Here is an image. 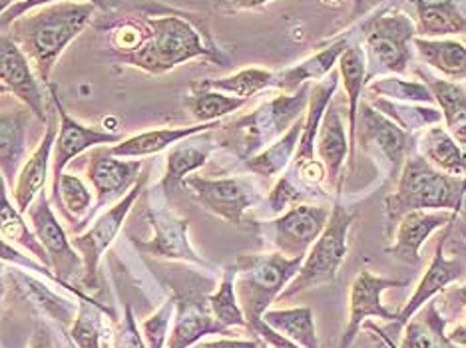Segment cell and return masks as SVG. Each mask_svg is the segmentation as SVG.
I'll return each instance as SVG.
<instances>
[{"label": "cell", "instance_id": "obj_60", "mask_svg": "<svg viewBox=\"0 0 466 348\" xmlns=\"http://www.w3.org/2000/svg\"><path fill=\"white\" fill-rule=\"evenodd\" d=\"M258 348H271V346H269V344H268V343H263V341H261V344H259V346H258Z\"/></svg>", "mask_w": 466, "mask_h": 348}, {"label": "cell", "instance_id": "obj_58", "mask_svg": "<svg viewBox=\"0 0 466 348\" xmlns=\"http://www.w3.org/2000/svg\"><path fill=\"white\" fill-rule=\"evenodd\" d=\"M6 94H13V92H10L3 82H0V96H6Z\"/></svg>", "mask_w": 466, "mask_h": 348}, {"label": "cell", "instance_id": "obj_55", "mask_svg": "<svg viewBox=\"0 0 466 348\" xmlns=\"http://www.w3.org/2000/svg\"><path fill=\"white\" fill-rule=\"evenodd\" d=\"M451 249H452L454 255H461L466 261V244H452V241H451Z\"/></svg>", "mask_w": 466, "mask_h": 348}, {"label": "cell", "instance_id": "obj_39", "mask_svg": "<svg viewBox=\"0 0 466 348\" xmlns=\"http://www.w3.org/2000/svg\"><path fill=\"white\" fill-rule=\"evenodd\" d=\"M189 96H186L184 104L194 115L198 124H211L219 122L226 115L241 110L248 100L229 96V94L218 92V90H206V88H192L189 86Z\"/></svg>", "mask_w": 466, "mask_h": 348}, {"label": "cell", "instance_id": "obj_61", "mask_svg": "<svg viewBox=\"0 0 466 348\" xmlns=\"http://www.w3.org/2000/svg\"><path fill=\"white\" fill-rule=\"evenodd\" d=\"M102 348H110V343H104V344H102Z\"/></svg>", "mask_w": 466, "mask_h": 348}, {"label": "cell", "instance_id": "obj_20", "mask_svg": "<svg viewBox=\"0 0 466 348\" xmlns=\"http://www.w3.org/2000/svg\"><path fill=\"white\" fill-rule=\"evenodd\" d=\"M454 219L452 211H409L397 224L395 244L387 247V255H393L405 265L415 267L422 261L420 249L427 239Z\"/></svg>", "mask_w": 466, "mask_h": 348}, {"label": "cell", "instance_id": "obj_21", "mask_svg": "<svg viewBox=\"0 0 466 348\" xmlns=\"http://www.w3.org/2000/svg\"><path fill=\"white\" fill-rule=\"evenodd\" d=\"M211 132L216 130L192 135V138L182 140L169 147L166 160V174L162 177L160 187H156L167 202L176 192L184 189V179L189 174L198 172L199 167H204L208 164L209 155L216 147V142L211 140Z\"/></svg>", "mask_w": 466, "mask_h": 348}, {"label": "cell", "instance_id": "obj_12", "mask_svg": "<svg viewBox=\"0 0 466 348\" xmlns=\"http://www.w3.org/2000/svg\"><path fill=\"white\" fill-rule=\"evenodd\" d=\"M147 179H150V174L144 172L140 179H137V184L120 199L118 204H114L112 207L106 209L104 214L94 221L86 231H84V234L72 237V247L78 251V255L82 257V263H84V275H82L84 289L92 291L98 287L100 259L106 255V251L110 249L116 237H118L126 217L130 215L136 202L144 194Z\"/></svg>", "mask_w": 466, "mask_h": 348}, {"label": "cell", "instance_id": "obj_46", "mask_svg": "<svg viewBox=\"0 0 466 348\" xmlns=\"http://www.w3.org/2000/svg\"><path fill=\"white\" fill-rule=\"evenodd\" d=\"M108 343H110V348H147L130 304L126 307L122 319L114 324L112 339Z\"/></svg>", "mask_w": 466, "mask_h": 348}, {"label": "cell", "instance_id": "obj_49", "mask_svg": "<svg viewBox=\"0 0 466 348\" xmlns=\"http://www.w3.org/2000/svg\"><path fill=\"white\" fill-rule=\"evenodd\" d=\"M363 336H357L351 348H393V341L387 339V334L373 323H363Z\"/></svg>", "mask_w": 466, "mask_h": 348}, {"label": "cell", "instance_id": "obj_22", "mask_svg": "<svg viewBox=\"0 0 466 348\" xmlns=\"http://www.w3.org/2000/svg\"><path fill=\"white\" fill-rule=\"evenodd\" d=\"M349 128H345L343 112H339L335 98L329 102L321 120L319 135H317L315 154L319 155L327 172V189H339V174L345 160L351 155V142H349Z\"/></svg>", "mask_w": 466, "mask_h": 348}, {"label": "cell", "instance_id": "obj_10", "mask_svg": "<svg viewBox=\"0 0 466 348\" xmlns=\"http://www.w3.org/2000/svg\"><path fill=\"white\" fill-rule=\"evenodd\" d=\"M144 204L142 211L147 221V225L152 227V237L150 239H137L130 237L134 247L144 253V255H150L156 259H166V261H176V263H192L206 271L214 273L216 267L211 265L209 261L198 255V251L189 244L187 237V227L189 221L176 215L167 205V199L164 204H154L152 194L144 189Z\"/></svg>", "mask_w": 466, "mask_h": 348}, {"label": "cell", "instance_id": "obj_41", "mask_svg": "<svg viewBox=\"0 0 466 348\" xmlns=\"http://www.w3.org/2000/svg\"><path fill=\"white\" fill-rule=\"evenodd\" d=\"M369 96L379 98H387V100H395V102H407V104H427L434 105V96L429 90L425 82L419 80H409V78H400L397 74H389V76H379L373 82L365 84Z\"/></svg>", "mask_w": 466, "mask_h": 348}, {"label": "cell", "instance_id": "obj_24", "mask_svg": "<svg viewBox=\"0 0 466 348\" xmlns=\"http://www.w3.org/2000/svg\"><path fill=\"white\" fill-rule=\"evenodd\" d=\"M46 124L48 128L45 135H42L36 150L26 157L23 167H20L15 187H13L15 205L20 209V214H26L28 207L35 204V199L45 192V185L48 179V167L52 164V147H55V140L58 134V128L52 124L50 115Z\"/></svg>", "mask_w": 466, "mask_h": 348}, {"label": "cell", "instance_id": "obj_14", "mask_svg": "<svg viewBox=\"0 0 466 348\" xmlns=\"http://www.w3.org/2000/svg\"><path fill=\"white\" fill-rule=\"evenodd\" d=\"M329 215V205L299 204L283 211L273 221L263 224L261 231L273 245V249L281 253V255L289 259L305 257L307 251L311 249V245L323 234Z\"/></svg>", "mask_w": 466, "mask_h": 348}, {"label": "cell", "instance_id": "obj_54", "mask_svg": "<svg viewBox=\"0 0 466 348\" xmlns=\"http://www.w3.org/2000/svg\"><path fill=\"white\" fill-rule=\"evenodd\" d=\"M28 348H55L50 329L42 321H36L35 331H33V339H30Z\"/></svg>", "mask_w": 466, "mask_h": 348}, {"label": "cell", "instance_id": "obj_47", "mask_svg": "<svg viewBox=\"0 0 466 348\" xmlns=\"http://www.w3.org/2000/svg\"><path fill=\"white\" fill-rule=\"evenodd\" d=\"M0 261L13 263V265L28 269V271H36V273H40V275H46L50 281H55L56 284H60L58 277L46 265H42V263L36 261L35 257L25 255L23 251H18L16 245L10 244V241H6L3 235H0ZM60 287H62V284H60Z\"/></svg>", "mask_w": 466, "mask_h": 348}, {"label": "cell", "instance_id": "obj_11", "mask_svg": "<svg viewBox=\"0 0 466 348\" xmlns=\"http://www.w3.org/2000/svg\"><path fill=\"white\" fill-rule=\"evenodd\" d=\"M25 215H28V221L33 224V231L36 239L40 241L42 249L46 251L48 265L52 273L58 277L60 284L70 293L78 297V301H92V297L84 294L82 289L74 287V279H80L84 275V263L78 255V251L72 247V239H68L65 227H62L60 221L56 219L55 211L50 207V197L42 192L35 204L28 207Z\"/></svg>", "mask_w": 466, "mask_h": 348}, {"label": "cell", "instance_id": "obj_37", "mask_svg": "<svg viewBox=\"0 0 466 348\" xmlns=\"http://www.w3.org/2000/svg\"><path fill=\"white\" fill-rule=\"evenodd\" d=\"M369 104L383 115H387L389 120H393L399 128L415 135L425 132L427 128H431V125H437L442 122V112L439 108H434V105L395 102V100H387L379 96L370 98Z\"/></svg>", "mask_w": 466, "mask_h": 348}, {"label": "cell", "instance_id": "obj_3", "mask_svg": "<svg viewBox=\"0 0 466 348\" xmlns=\"http://www.w3.org/2000/svg\"><path fill=\"white\" fill-rule=\"evenodd\" d=\"M466 195V177L444 174L431 165L419 152H412L400 175L393 195L385 199L387 234L409 211H452L457 214Z\"/></svg>", "mask_w": 466, "mask_h": 348}, {"label": "cell", "instance_id": "obj_56", "mask_svg": "<svg viewBox=\"0 0 466 348\" xmlns=\"http://www.w3.org/2000/svg\"><path fill=\"white\" fill-rule=\"evenodd\" d=\"M5 275H6V269L3 265V261H0V303H3V297H5Z\"/></svg>", "mask_w": 466, "mask_h": 348}, {"label": "cell", "instance_id": "obj_45", "mask_svg": "<svg viewBox=\"0 0 466 348\" xmlns=\"http://www.w3.org/2000/svg\"><path fill=\"white\" fill-rule=\"evenodd\" d=\"M174 313H176V303L172 297H167L162 307L142 323L140 331L147 348H166L167 336H169V324H172Z\"/></svg>", "mask_w": 466, "mask_h": 348}, {"label": "cell", "instance_id": "obj_16", "mask_svg": "<svg viewBox=\"0 0 466 348\" xmlns=\"http://www.w3.org/2000/svg\"><path fill=\"white\" fill-rule=\"evenodd\" d=\"M144 170L142 160H124L110 154V147L98 145L92 150L86 164V177L96 194L94 199V214H98L102 207L118 204L120 199L130 192L137 184Z\"/></svg>", "mask_w": 466, "mask_h": 348}, {"label": "cell", "instance_id": "obj_17", "mask_svg": "<svg viewBox=\"0 0 466 348\" xmlns=\"http://www.w3.org/2000/svg\"><path fill=\"white\" fill-rule=\"evenodd\" d=\"M409 281H397V279H387L379 277L375 273L363 269L355 277L351 284V297H349V319L341 339V346L339 348H351L355 339L361 333L363 323L369 316H379L387 323L397 321V313L389 311L383 303H380V294L387 289H397V287H407Z\"/></svg>", "mask_w": 466, "mask_h": 348}, {"label": "cell", "instance_id": "obj_52", "mask_svg": "<svg viewBox=\"0 0 466 348\" xmlns=\"http://www.w3.org/2000/svg\"><path fill=\"white\" fill-rule=\"evenodd\" d=\"M449 241H452V244H466V195L462 199L461 209L454 214Z\"/></svg>", "mask_w": 466, "mask_h": 348}, {"label": "cell", "instance_id": "obj_38", "mask_svg": "<svg viewBox=\"0 0 466 348\" xmlns=\"http://www.w3.org/2000/svg\"><path fill=\"white\" fill-rule=\"evenodd\" d=\"M275 72L266 68H246L239 70L231 76L219 78V80H199L194 82L192 88H206V90H218L229 94V96H238L243 100H249L256 94L273 88Z\"/></svg>", "mask_w": 466, "mask_h": 348}, {"label": "cell", "instance_id": "obj_23", "mask_svg": "<svg viewBox=\"0 0 466 348\" xmlns=\"http://www.w3.org/2000/svg\"><path fill=\"white\" fill-rule=\"evenodd\" d=\"M33 115L25 104L0 112V174L10 189L15 187L16 175L26 160L28 125Z\"/></svg>", "mask_w": 466, "mask_h": 348}, {"label": "cell", "instance_id": "obj_7", "mask_svg": "<svg viewBox=\"0 0 466 348\" xmlns=\"http://www.w3.org/2000/svg\"><path fill=\"white\" fill-rule=\"evenodd\" d=\"M415 36V20L397 8H387L370 16L363 28L367 84L389 74H405L412 60Z\"/></svg>", "mask_w": 466, "mask_h": 348}, {"label": "cell", "instance_id": "obj_53", "mask_svg": "<svg viewBox=\"0 0 466 348\" xmlns=\"http://www.w3.org/2000/svg\"><path fill=\"white\" fill-rule=\"evenodd\" d=\"M261 344V339H251V341H243V339H221V341H209V343H198L189 348H258Z\"/></svg>", "mask_w": 466, "mask_h": 348}, {"label": "cell", "instance_id": "obj_50", "mask_svg": "<svg viewBox=\"0 0 466 348\" xmlns=\"http://www.w3.org/2000/svg\"><path fill=\"white\" fill-rule=\"evenodd\" d=\"M249 331L258 336V339H261L263 343H268L271 348H301L299 344H295L293 341L285 339L283 334L275 333L273 329H269V326L261 321L249 324Z\"/></svg>", "mask_w": 466, "mask_h": 348}, {"label": "cell", "instance_id": "obj_59", "mask_svg": "<svg viewBox=\"0 0 466 348\" xmlns=\"http://www.w3.org/2000/svg\"><path fill=\"white\" fill-rule=\"evenodd\" d=\"M327 5H337V3H341V0H325Z\"/></svg>", "mask_w": 466, "mask_h": 348}, {"label": "cell", "instance_id": "obj_5", "mask_svg": "<svg viewBox=\"0 0 466 348\" xmlns=\"http://www.w3.org/2000/svg\"><path fill=\"white\" fill-rule=\"evenodd\" d=\"M303 259H289L278 251L238 257L236 294L248 326L263 319L281 291L298 275Z\"/></svg>", "mask_w": 466, "mask_h": 348}, {"label": "cell", "instance_id": "obj_27", "mask_svg": "<svg viewBox=\"0 0 466 348\" xmlns=\"http://www.w3.org/2000/svg\"><path fill=\"white\" fill-rule=\"evenodd\" d=\"M417 76L422 78L432 92L434 102L442 112V122L447 124L449 134L461 145L466 157V88L461 82L434 78L420 68L417 70Z\"/></svg>", "mask_w": 466, "mask_h": 348}, {"label": "cell", "instance_id": "obj_32", "mask_svg": "<svg viewBox=\"0 0 466 348\" xmlns=\"http://www.w3.org/2000/svg\"><path fill=\"white\" fill-rule=\"evenodd\" d=\"M0 235H3L6 241H10L13 245L23 247L36 261H40L42 265H46L50 269L46 251L42 249L35 231L26 224L25 214H20V209L10 202L8 185L5 182L3 174H0Z\"/></svg>", "mask_w": 466, "mask_h": 348}, {"label": "cell", "instance_id": "obj_25", "mask_svg": "<svg viewBox=\"0 0 466 348\" xmlns=\"http://www.w3.org/2000/svg\"><path fill=\"white\" fill-rule=\"evenodd\" d=\"M219 125L221 122H211V124L186 125V128L147 130L110 145V154L116 157H124V160H140V157H150V155L160 154L177 142L192 138V135L204 134L209 130H218Z\"/></svg>", "mask_w": 466, "mask_h": 348}, {"label": "cell", "instance_id": "obj_9", "mask_svg": "<svg viewBox=\"0 0 466 348\" xmlns=\"http://www.w3.org/2000/svg\"><path fill=\"white\" fill-rule=\"evenodd\" d=\"M209 284H214V279L201 277L198 273H182L174 281L169 297L176 303V313L166 348H189L208 334H231L209 309Z\"/></svg>", "mask_w": 466, "mask_h": 348}, {"label": "cell", "instance_id": "obj_30", "mask_svg": "<svg viewBox=\"0 0 466 348\" xmlns=\"http://www.w3.org/2000/svg\"><path fill=\"white\" fill-rule=\"evenodd\" d=\"M393 348H459L447 336V319L441 314L437 301H429L405 324V336L400 346Z\"/></svg>", "mask_w": 466, "mask_h": 348}, {"label": "cell", "instance_id": "obj_13", "mask_svg": "<svg viewBox=\"0 0 466 348\" xmlns=\"http://www.w3.org/2000/svg\"><path fill=\"white\" fill-rule=\"evenodd\" d=\"M184 189L192 192L196 202L209 214L241 225L246 211L261 204V187L253 177H199L187 175Z\"/></svg>", "mask_w": 466, "mask_h": 348}, {"label": "cell", "instance_id": "obj_34", "mask_svg": "<svg viewBox=\"0 0 466 348\" xmlns=\"http://www.w3.org/2000/svg\"><path fill=\"white\" fill-rule=\"evenodd\" d=\"M50 202L58 205V209L72 224V231L76 235L92 221L94 195L78 175L62 174L56 192L50 195Z\"/></svg>", "mask_w": 466, "mask_h": 348}, {"label": "cell", "instance_id": "obj_1", "mask_svg": "<svg viewBox=\"0 0 466 348\" xmlns=\"http://www.w3.org/2000/svg\"><path fill=\"white\" fill-rule=\"evenodd\" d=\"M140 26L142 38L132 52L120 58L122 65L154 74V76H162L196 58H206L214 65L226 66L228 58L211 40L206 26L198 23V16L174 13L144 16L140 18Z\"/></svg>", "mask_w": 466, "mask_h": 348}, {"label": "cell", "instance_id": "obj_26", "mask_svg": "<svg viewBox=\"0 0 466 348\" xmlns=\"http://www.w3.org/2000/svg\"><path fill=\"white\" fill-rule=\"evenodd\" d=\"M417 8V36L444 38L466 35V0H409Z\"/></svg>", "mask_w": 466, "mask_h": 348}, {"label": "cell", "instance_id": "obj_8", "mask_svg": "<svg viewBox=\"0 0 466 348\" xmlns=\"http://www.w3.org/2000/svg\"><path fill=\"white\" fill-rule=\"evenodd\" d=\"M417 138L419 135L399 128L393 120H389L369 102H359L355 128L349 138L351 142L349 167L351 170L355 167V150H359L383 164L389 179H399L407 157L417 152Z\"/></svg>", "mask_w": 466, "mask_h": 348}, {"label": "cell", "instance_id": "obj_19", "mask_svg": "<svg viewBox=\"0 0 466 348\" xmlns=\"http://www.w3.org/2000/svg\"><path fill=\"white\" fill-rule=\"evenodd\" d=\"M451 224L447 227H442V234H441L439 244H437V251H434V257L431 261L429 269L425 271V275L420 277L417 289H415V293H412L409 303L397 314V321L393 323L395 331H400L402 326L409 323L410 316L415 314L419 309L425 307L429 301L437 297L441 291L451 287V284L461 281L466 275V261L461 255L452 257V259L444 257V247H447L449 237H451Z\"/></svg>", "mask_w": 466, "mask_h": 348}, {"label": "cell", "instance_id": "obj_36", "mask_svg": "<svg viewBox=\"0 0 466 348\" xmlns=\"http://www.w3.org/2000/svg\"><path fill=\"white\" fill-rule=\"evenodd\" d=\"M339 76L347 92V124H349V138H351L355 120H357V110L359 102H361L365 84H367V58L365 50L355 45L343 52L341 58H339Z\"/></svg>", "mask_w": 466, "mask_h": 348}, {"label": "cell", "instance_id": "obj_51", "mask_svg": "<svg viewBox=\"0 0 466 348\" xmlns=\"http://www.w3.org/2000/svg\"><path fill=\"white\" fill-rule=\"evenodd\" d=\"M271 0H214V6L221 13H239V10H256L269 5Z\"/></svg>", "mask_w": 466, "mask_h": 348}, {"label": "cell", "instance_id": "obj_28", "mask_svg": "<svg viewBox=\"0 0 466 348\" xmlns=\"http://www.w3.org/2000/svg\"><path fill=\"white\" fill-rule=\"evenodd\" d=\"M347 48H349V38H339L331 46H327L317 52V55L299 62L298 66L275 74L273 88H278L285 94H293L298 92L303 84L325 80L335 70V65Z\"/></svg>", "mask_w": 466, "mask_h": 348}, {"label": "cell", "instance_id": "obj_6", "mask_svg": "<svg viewBox=\"0 0 466 348\" xmlns=\"http://www.w3.org/2000/svg\"><path fill=\"white\" fill-rule=\"evenodd\" d=\"M359 211L349 209L343 204L335 202L331 207V215L323 234L315 241L311 249L301 263V269L295 279L285 287L278 301H289L298 297L299 293L309 291L321 284H331L337 279V273L341 269L343 261L349 253L347 237L349 229L355 224Z\"/></svg>", "mask_w": 466, "mask_h": 348}, {"label": "cell", "instance_id": "obj_29", "mask_svg": "<svg viewBox=\"0 0 466 348\" xmlns=\"http://www.w3.org/2000/svg\"><path fill=\"white\" fill-rule=\"evenodd\" d=\"M417 152L425 160L437 167V170L466 177V157L461 150V145L454 142L452 135L444 125L437 124L431 125L425 132L419 134L417 138Z\"/></svg>", "mask_w": 466, "mask_h": 348}, {"label": "cell", "instance_id": "obj_4", "mask_svg": "<svg viewBox=\"0 0 466 348\" xmlns=\"http://www.w3.org/2000/svg\"><path fill=\"white\" fill-rule=\"evenodd\" d=\"M313 84L293 94H278L243 118L219 125V145L246 164L249 157L266 150L288 134L291 125L305 115Z\"/></svg>", "mask_w": 466, "mask_h": 348}, {"label": "cell", "instance_id": "obj_18", "mask_svg": "<svg viewBox=\"0 0 466 348\" xmlns=\"http://www.w3.org/2000/svg\"><path fill=\"white\" fill-rule=\"evenodd\" d=\"M0 82L35 114L42 124L48 122L46 94L40 86L35 68L16 42L8 35H0Z\"/></svg>", "mask_w": 466, "mask_h": 348}, {"label": "cell", "instance_id": "obj_31", "mask_svg": "<svg viewBox=\"0 0 466 348\" xmlns=\"http://www.w3.org/2000/svg\"><path fill=\"white\" fill-rule=\"evenodd\" d=\"M412 46L422 62L441 72L451 82L466 80V46L451 38H420L415 36Z\"/></svg>", "mask_w": 466, "mask_h": 348}, {"label": "cell", "instance_id": "obj_44", "mask_svg": "<svg viewBox=\"0 0 466 348\" xmlns=\"http://www.w3.org/2000/svg\"><path fill=\"white\" fill-rule=\"evenodd\" d=\"M10 275L23 283V289L28 293V297L33 299V303L38 304V307L48 316H52V319H56L62 324H68L74 321L76 313H74V307L68 301L56 297L55 293H52L48 287H45L42 283H38L35 277L23 275V273H18V271L10 273Z\"/></svg>", "mask_w": 466, "mask_h": 348}, {"label": "cell", "instance_id": "obj_57", "mask_svg": "<svg viewBox=\"0 0 466 348\" xmlns=\"http://www.w3.org/2000/svg\"><path fill=\"white\" fill-rule=\"evenodd\" d=\"M16 3H20V0H0V15H5L6 10L13 6V5H16Z\"/></svg>", "mask_w": 466, "mask_h": 348}, {"label": "cell", "instance_id": "obj_42", "mask_svg": "<svg viewBox=\"0 0 466 348\" xmlns=\"http://www.w3.org/2000/svg\"><path fill=\"white\" fill-rule=\"evenodd\" d=\"M102 313L110 314L116 321L114 311L104 307L98 301H80V307L76 316L70 324V339L76 344V348H102V336H104V324H102Z\"/></svg>", "mask_w": 466, "mask_h": 348}, {"label": "cell", "instance_id": "obj_40", "mask_svg": "<svg viewBox=\"0 0 466 348\" xmlns=\"http://www.w3.org/2000/svg\"><path fill=\"white\" fill-rule=\"evenodd\" d=\"M209 309L214 313L216 319L226 326V329H248V321L243 316V311L238 303L236 294V265L226 267L221 271V279L218 283L216 291L208 294Z\"/></svg>", "mask_w": 466, "mask_h": 348}, {"label": "cell", "instance_id": "obj_35", "mask_svg": "<svg viewBox=\"0 0 466 348\" xmlns=\"http://www.w3.org/2000/svg\"><path fill=\"white\" fill-rule=\"evenodd\" d=\"M263 323L301 348H321L315 329L313 311L309 307L269 309L263 314Z\"/></svg>", "mask_w": 466, "mask_h": 348}, {"label": "cell", "instance_id": "obj_48", "mask_svg": "<svg viewBox=\"0 0 466 348\" xmlns=\"http://www.w3.org/2000/svg\"><path fill=\"white\" fill-rule=\"evenodd\" d=\"M55 3H65V0H20V3L10 6L5 15H0V30L8 28L10 25L15 23L16 18L26 15L28 10H35V8H40V6H46V5H55ZM76 3H78V0H76ZM86 3L94 5V6L100 8V10L108 8V5H106V0H86Z\"/></svg>", "mask_w": 466, "mask_h": 348}, {"label": "cell", "instance_id": "obj_33", "mask_svg": "<svg viewBox=\"0 0 466 348\" xmlns=\"http://www.w3.org/2000/svg\"><path fill=\"white\" fill-rule=\"evenodd\" d=\"M303 122H305V115L295 122L288 130V134H283L278 142H273L271 145L266 147V150H261L259 154L249 157V160L243 164L246 165V170L251 172L253 175H259L266 179L281 175L289 167L295 152H298L299 138L303 132Z\"/></svg>", "mask_w": 466, "mask_h": 348}, {"label": "cell", "instance_id": "obj_15", "mask_svg": "<svg viewBox=\"0 0 466 348\" xmlns=\"http://www.w3.org/2000/svg\"><path fill=\"white\" fill-rule=\"evenodd\" d=\"M46 92L52 104H55V110L58 112V120H60L55 147H52V192H50L52 195L56 192L60 177L65 174L66 165L74 160V157H78L84 152L92 150V147H98L104 144H118L122 142V138L120 134L94 130V128H88V125L80 124L78 120H74L66 112L65 105H62L58 90L52 82L46 84Z\"/></svg>", "mask_w": 466, "mask_h": 348}, {"label": "cell", "instance_id": "obj_43", "mask_svg": "<svg viewBox=\"0 0 466 348\" xmlns=\"http://www.w3.org/2000/svg\"><path fill=\"white\" fill-rule=\"evenodd\" d=\"M434 301H437L441 314L447 319L449 341L454 346L466 348V283L447 287L434 297Z\"/></svg>", "mask_w": 466, "mask_h": 348}, {"label": "cell", "instance_id": "obj_2", "mask_svg": "<svg viewBox=\"0 0 466 348\" xmlns=\"http://www.w3.org/2000/svg\"><path fill=\"white\" fill-rule=\"evenodd\" d=\"M96 10L90 3L65 0V3L28 10L8 26V36L23 48L45 86L50 84L58 58L65 55L70 42L84 33V28L96 16Z\"/></svg>", "mask_w": 466, "mask_h": 348}]
</instances>
